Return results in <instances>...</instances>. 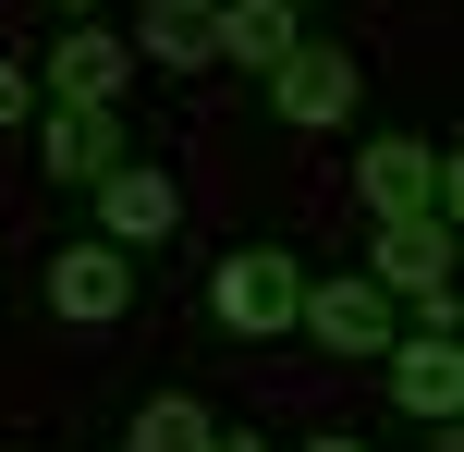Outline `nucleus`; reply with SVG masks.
<instances>
[{
    "instance_id": "nucleus-12",
    "label": "nucleus",
    "mask_w": 464,
    "mask_h": 452,
    "mask_svg": "<svg viewBox=\"0 0 464 452\" xmlns=\"http://www.w3.org/2000/svg\"><path fill=\"white\" fill-rule=\"evenodd\" d=\"M294 37H305L294 0H220V62H232V73H269Z\"/></svg>"
},
{
    "instance_id": "nucleus-16",
    "label": "nucleus",
    "mask_w": 464,
    "mask_h": 452,
    "mask_svg": "<svg viewBox=\"0 0 464 452\" xmlns=\"http://www.w3.org/2000/svg\"><path fill=\"white\" fill-rule=\"evenodd\" d=\"M305 452H367V440H354V428H318V440H305Z\"/></svg>"
},
{
    "instance_id": "nucleus-15",
    "label": "nucleus",
    "mask_w": 464,
    "mask_h": 452,
    "mask_svg": "<svg viewBox=\"0 0 464 452\" xmlns=\"http://www.w3.org/2000/svg\"><path fill=\"white\" fill-rule=\"evenodd\" d=\"M208 452H269V440H256V428H208Z\"/></svg>"
},
{
    "instance_id": "nucleus-5",
    "label": "nucleus",
    "mask_w": 464,
    "mask_h": 452,
    "mask_svg": "<svg viewBox=\"0 0 464 452\" xmlns=\"http://www.w3.org/2000/svg\"><path fill=\"white\" fill-rule=\"evenodd\" d=\"M294 331L318 342V355H392V293H379L367 269H330V282L294 293Z\"/></svg>"
},
{
    "instance_id": "nucleus-7",
    "label": "nucleus",
    "mask_w": 464,
    "mask_h": 452,
    "mask_svg": "<svg viewBox=\"0 0 464 452\" xmlns=\"http://www.w3.org/2000/svg\"><path fill=\"white\" fill-rule=\"evenodd\" d=\"M379 367H392V404H403V416H428V428L464 416V342H452V331H392Z\"/></svg>"
},
{
    "instance_id": "nucleus-17",
    "label": "nucleus",
    "mask_w": 464,
    "mask_h": 452,
    "mask_svg": "<svg viewBox=\"0 0 464 452\" xmlns=\"http://www.w3.org/2000/svg\"><path fill=\"white\" fill-rule=\"evenodd\" d=\"M428 452H464V440H452V428H428Z\"/></svg>"
},
{
    "instance_id": "nucleus-3",
    "label": "nucleus",
    "mask_w": 464,
    "mask_h": 452,
    "mask_svg": "<svg viewBox=\"0 0 464 452\" xmlns=\"http://www.w3.org/2000/svg\"><path fill=\"white\" fill-rule=\"evenodd\" d=\"M86 196H98V245H122V257H160V245L184 233V184H171L160 159H111Z\"/></svg>"
},
{
    "instance_id": "nucleus-19",
    "label": "nucleus",
    "mask_w": 464,
    "mask_h": 452,
    "mask_svg": "<svg viewBox=\"0 0 464 452\" xmlns=\"http://www.w3.org/2000/svg\"><path fill=\"white\" fill-rule=\"evenodd\" d=\"M294 13H318V0H294Z\"/></svg>"
},
{
    "instance_id": "nucleus-2",
    "label": "nucleus",
    "mask_w": 464,
    "mask_h": 452,
    "mask_svg": "<svg viewBox=\"0 0 464 452\" xmlns=\"http://www.w3.org/2000/svg\"><path fill=\"white\" fill-rule=\"evenodd\" d=\"M269 111L294 122V135H330V122H354V98H367V73H354V49H330V37H294L269 73Z\"/></svg>"
},
{
    "instance_id": "nucleus-14",
    "label": "nucleus",
    "mask_w": 464,
    "mask_h": 452,
    "mask_svg": "<svg viewBox=\"0 0 464 452\" xmlns=\"http://www.w3.org/2000/svg\"><path fill=\"white\" fill-rule=\"evenodd\" d=\"M24 122V62H0V135Z\"/></svg>"
},
{
    "instance_id": "nucleus-1",
    "label": "nucleus",
    "mask_w": 464,
    "mask_h": 452,
    "mask_svg": "<svg viewBox=\"0 0 464 452\" xmlns=\"http://www.w3.org/2000/svg\"><path fill=\"white\" fill-rule=\"evenodd\" d=\"M354 196H367L379 220H452L464 171H452V147H428V135H379L367 159H354Z\"/></svg>"
},
{
    "instance_id": "nucleus-10",
    "label": "nucleus",
    "mask_w": 464,
    "mask_h": 452,
    "mask_svg": "<svg viewBox=\"0 0 464 452\" xmlns=\"http://www.w3.org/2000/svg\"><path fill=\"white\" fill-rule=\"evenodd\" d=\"M367 282L379 293H452V220H379V245H367Z\"/></svg>"
},
{
    "instance_id": "nucleus-6",
    "label": "nucleus",
    "mask_w": 464,
    "mask_h": 452,
    "mask_svg": "<svg viewBox=\"0 0 464 452\" xmlns=\"http://www.w3.org/2000/svg\"><path fill=\"white\" fill-rule=\"evenodd\" d=\"M122 86H135V37H111V24L73 13L62 37H49V98H73V111H122Z\"/></svg>"
},
{
    "instance_id": "nucleus-11",
    "label": "nucleus",
    "mask_w": 464,
    "mask_h": 452,
    "mask_svg": "<svg viewBox=\"0 0 464 452\" xmlns=\"http://www.w3.org/2000/svg\"><path fill=\"white\" fill-rule=\"evenodd\" d=\"M135 62L208 73V62H220V0H147V13H135Z\"/></svg>"
},
{
    "instance_id": "nucleus-4",
    "label": "nucleus",
    "mask_w": 464,
    "mask_h": 452,
    "mask_svg": "<svg viewBox=\"0 0 464 452\" xmlns=\"http://www.w3.org/2000/svg\"><path fill=\"white\" fill-rule=\"evenodd\" d=\"M294 293H305V269L281 257V245H245V257H220V269H208V318H220L232 342L294 331Z\"/></svg>"
},
{
    "instance_id": "nucleus-18",
    "label": "nucleus",
    "mask_w": 464,
    "mask_h": 452,
    "mask_svg": "<svg viewBox=\"0 0 464 452\" xmlns=\"http://www.w3.org/2000/svg\"><path fill=\"white\" fill-rule=\"evenodd\" d=\"M49 13H98V0H49Z\"/></svg>"
},
{
    "instance_id": "nucleus-8",
    "label": "nucleus",
    "mask_w": 464,
    "mask_h": 452,
    "mask_svg": "<svg viewBox=\"0 0 464 452\" xmlns=\"http://www.w3.org/2000/svg\"><path fill=\"white\" fill-rule=\"evenodd\" d=\"M122 306H135V257H122V245H62V257H49V318L111 331Z\"/></svg>"
},
{
    "instance_id": "nucleus-9",
    "label": "nucleus",
    "mask_w": 464,
    "mask_h": 452,
    "mask_svg": "<svg viewBox=\"0 0 464 452\" xmlns=\"http://www.w3.org/2000/svg\"><path fill=\"white\" fill-rule=\"evenodd\" d=\"M111 159H135L122 111H73V98H49V111H37V171H49V184H98Z\"/></svg>"
},
{
    "instance_id": "nucleus-13",
    "label": "nucleus",
    "mask_w": 464,
    "mask_h": 452,
    "mask_svg": "<svg viewBox=\"0 0 464 452\" xmlns=\"http://www.w3.org/2000/svg\"><path fill=\"white\" fill-rule=\"evenodd\" d=\"M208 428H220V416L196 404V391H147L122 440H135V452H208Z\"/></svg>"
}]
</instances>
